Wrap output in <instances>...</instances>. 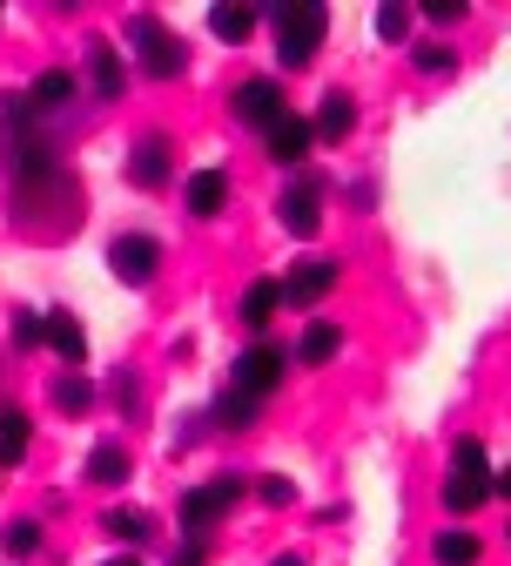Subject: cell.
<instances>
[{
  "label": "cell",
  "instance_id": "6da1fadb",
  "mask_svg": "<svg viewBox=\"0 0 511 566\" xmlns=\"http://www.w3.org/2000/svg\"><path fill=\"white\" fill-rule=\"evenodd\" d=\"M323 28H330V14L317 8V0H289V8H276V54H283V67H304L317 54Z\"/></svg>",
  "mask_w": 511,
  "mask_h": 566
},
{
  "label": "cell",
  "instance_id": "ac0fdd59",
  "mask_svg": "<svg viewBox=\"0 0 511 566\" xmlns=\"http://www.w3.org/2000/svg\"><path fill=\"white\" fill-rule=\"evenodd\" d=\"M276 304H283V283H276V276H263V283H249L243 317H249V324H269V317H276Z\"/></svg>",
  "mask_w": 511,
  "mask_h": 566
},
{
  "label": "cell",
  "instance_id": "277c9868",
  "mask_svg": "<svg viewBox=\"0 0 511 566\" xmlns=\"http://www.w3.org/2000/svg\"><path fill=\"white\" fill-rule=\"evenodd\" d=\"M236 500H243V479H209V485H195L189 500H182V520L189 526H209V520H223Z\"/></svg>",
  "mask_w": 511,
  "mask_h": 566
},
{
  "label": "cell",
  "instance_id": "e575fe53",
  "mask_svg": "<svg viewBox=\"0 0 511 566\" xmlns=\"http://www.w3.org/2000/svg\"><path fill=\"white\" fill-rule=\"evenodd\" d=\"M108 566H141V559H108Z\"/></svg>",
  "mask_w": 511,
  "mask_h": 566
},
{
  "label": "cell",
  "instance_id": "3957f363",
  "mask_svg": "<svg viewBox=\"0 0 511 566\" xmlns=\"http://www.w3.org/2000/svg\"><path fill=\"white\" fill-rule=\"evenodd\" d=\"M128 41L141 48V67H149L156 82H169V75H182V41L156 21V14H135L128 21Z\"/></svg>",
  "mask_w": 511,
  "mask_h": 566
},
{
  "label": "cell",
  "instance_id": "52a82bcc",
  "mask_svg": "<svg viewBox=\"0 0 511 566\" xmlns=\"http://www.w3.org/2000/svg\"><path fill=\"white\" fill-rule=\"evenodd\" d=\"M276 378H283V350L276 344H256V350H243V358H236V391L263 398Z\"/></svg>",
  "mask_w": 511,
  "mask_h": 566
},
{
  "label": "cell",
  "instance_id": "d6986e66",
  "mask_svg": "<svg viewBox=\"0 0 511 566\" xmlns=\"http://www.w3.org/2000/svg\"><path fill=\"white\" fill-rule=\"evenodd\" d=\"M21 452H28V418L0 411V465H21Z\"/></svg>",
  "mask_w": 511,
  "mask_h": 566
},
{
  "label": "cell",
  "instance_id": "e0dca14e",
  "mask_svg": "<svg viewBox=\"0 0 511 566\" xmlns=\"http://www.w3.org/2000/svg\"><path fill=\"white\" fill-rule=\"evenodd\" d=\"M88 479H95V485H121V479H128V452H121V446H95V452H88Z\"/></svg>",
  "mask_w": 511,
  "mask_h": 566
},
{
  "label": "cell",
  "instance_id": "d6a6232c",
  "mask_svg": "<svg viewBox=\"0 0 511 566\" xmlns=\"http://www.w3.org/2000/svg\"><path fill=\"white\" fill-rule=\"evenodd\" d=\"M491 485H498V492H504V500H511V465H504V472H498V479H491Z\"/></svg>",
  "mask_w": 511,
  "mask_h": 566
},
{
  "label": "cell",
  "instance_id": "1f68e13d",
  "mask_svg": "<svg viewBox=\"0 0 511 566\" xmlns=\"http://www.w3.org/2000/svg\"><path fill=\"white\" fill-rule=\"evenodd\" d=\"M169 566H202V546H195V539H189V546H182V553H175V559H169Z\"/></svg>",
  "mask_w": 511,
  "mask_h": 566
},
{
  "label": "cell",
  "instance_id": "44dd1931",
  "mask_svg": "<svg viewBox=\"0 0 511 566\" xmlns=\"http://www.w3.org/2000/svg\"><path fill=\"white\" fill-rule=\"evenodd\" d=\"M437 566H478V539L471 533H437Z\"/></svg>",
  "mask_w": 511,
  "mask_h": 566
},
{
  "label": "cell",
  "instance_id": "7402d4cb",
  "mask_svg": "<svg viewBox=\"0 0 511 566\" xmlns=\"http://www.w3.org/2000/svg\"><path fill=\"white\" fill-rule=\"evenodd\" d=\"M102 526L115 539H141V533H149V513H141V506H115V513H102Z\"/></svg>",
  "mask_w": 511,
  "mask_h": 566
},
{
  "label": "cell",
  "instance_id": "484cf974",
  "mask_svg": "<svg viewBox=\"0 0 511 566\" xmlns=\"http://www.w3.org/2000/svg\"><path fill=\"white\" fill-rule=\"evenodd\" d=\"M411 54H417L424 75H451V48H445V41H424V48H411Z\"/></svg>",
  "mask_w": 511,
  "mask_h": 566
},
{
  "label": "cell",
  "instance_id": "83f0119b",
  "mask_svg": "<svg viewBox=\"0 0 511 566\" xmlns=\"http://www.w3.org/2000/svg\"><path fill=\"white\" fill-rule=\"evenodd\" d=\"M34 546H41V526H34V520L8 526V553H14V559H21V553H34Z\"/></svg>",
  "mask_w": 511,
  "mask_h": 566
},
{
  "label": "cell",
  "instance_id": "8fae6325",
  "mask_svg": "<svg viewBox=\"0 0 511 566\" xmlns=\"http://www.w3.org/2000/svg\"><path fill=\"white\" fill-rule=\"evenodd\" d=\"M41 337H47V344L61 350V358H67V365H82V358H88V337H82V324H75V317H67V311H54V317H41Z\"/></svg>",
  "mask_w": 511,
  "mask_h": 566
},
{
  "label": "cell",
  "instance_id": "9a60e30c",
  "mask_svg": "<svg viewBox=\"0 0 511 566\" xmlns=\"http://www.w3.org/2000/svg\"><path fill=\"white\" fill-rule=\"evenodd\" d=\"M356 128V108H350V95H323V108H317V128L310 135H323V142H343Z\"/></svg>",
  "mask_w": 511,
  "mask_h": 566
},
{
  "label": "cell",
  "instance_id": "2e32d148",
  "mask_svg": "<svg viewBox=\"0 0 511 566\" xmlns=\"http://www.w3.org/2000/svg\"><path fill=\"white\" fill-rule=\"evenodd\" d=\"M337 344H343L337 324H310L304 344H297V358H304V365H330V358H337Z\"/></svg>",
  "mask_w": 511,
  "mask_h": 566
},
{
  "label": "cell",
  "instance_id": "4dcf8cb0",
  "mask_svg": "<svg viewBox=\"0 0 511 566\" xmlns=\"http://www.w3.org/2000/svg\"><path fill=\"white\" fill-rule=\"evenodd\" d=\"M430 21H465V0H424Z\"/></svg>",
  "mask_w": 511,
  "mask_h": 566
},
{
  "label": "cell",
  "instance_id": "9c48e42d",
  "mask_svg": "<svg viewBox=\"0 0 511 566\" xmlns=\"http://www.w3.org/2000/svg\"><path fill=\"white\" fill-rule=\"evenodd\" d=\"M276 217H283V230H289V237H317L323 202H317V189H289V196L276 202Z\"/></svg>",
  "mask_w": 511,
  "mask_h": 566
},
{
  "label": "cell",
  "instance_id": "5b68a950",
  "mask_svg": "<svg viewBox=\"0 0 511 566\" xmlns=\"http://www.w3.org/2000/svg\"><path fill=\"white\" fill-rule=\"evenodd\" d=\"M330 291H337V263H323V256H310L283 276V304H323Z\"/></svg>",
  "mask_w": 511,
  "mask_h": 566
},
{
  "label": "cell",
  "instance_id": "7c38bea8",
  "mask_svg": "<svg viewBox=\"0 0 511 566\" xmlns=\"http://www.w3.org/2000/svg\"><path fill=\"white\" fill-rule=\"evenodd\" d=\"M88 82H95V95H108V102H115L121 82H128V75H121V54H115L108 41H88Z\"/></svg>",
  "mask_w": 511,
  "mask_h": 566
},
{
  "label": "cell",
  "instance_id": "f546056e",
  "mask_svg": "<svg viewBox=\"0 0 511 566\" xmlns=\"http://www.w3.org/2000/svg\"><path fill=\"white\" fill-rule=\"evenodd\" d=\"M14 344H41V317L34 311H14Z\"/></svg>",
  "mask_w": 511,
  "mask_h": 566
},
{
  "label": "cell",
  "instance_id": "8992f818",
  "mask_svg": "<svg viewBox=\"0 0 511 566\" xmlns=\"http://www.w3.org/2000/svg\"><path fill=\"white\" fill-rule=\"evenodd\" d=\"M108 263H115L121 283H149L156 263H162V250H156V237H121V243L108 250Z\"/></svg>",
  "mask_w": 511,
  "mask_h": 566
},
{
  "label": "cell",
  "instance_id": "ffe728a7",
  "mask_svg": "<svg viewBox=\"0 0 511 566\" xmlns=\"http://www.w3.org/2000/svg\"><path fill=\"white\" fill-rule=\"evenodd\" d=\"M34 102H41V108H61V102H75V75H67V67H47V75L34 82Z\"/></svg>",
  "mask_w": 511,
  "mask_h": 566
},
{
  "label": "cell",
  "instance_id": "d4e9b609",
  "mask_svg": "<svg viewBox=\"0 0 511 566\" xmlns=\"http://www.w3.org/2000/svg\"><path fill=\"white\" fill-rule=\"evenodd\" d=\"M54 405H61V411H88V405H95L88 378H54Z\"/></svg>",
  "mask_w": 511,
  "mask_h": 566
},
{
  "label": "cell",
  "instance_id": "4316f807",
  "mask_svg": "<svg viewBox=\"0 0 511 566\" xmlns=\"http://www.w3.org/2000/svg\"><path fill=\"white\" fill-rule=\"evenodd\" d=\"M377 34L384 41H404L411 34V8H377Z\"/></svg>",
  "mask_w": 511,
  "mask_h": 566
},
{
  "label": "cell",
  "instance_id": "603a6c76",
  "mask_svg": "<svg viewBox=\"0 0 511 566\" xmlns=\"http://www.w3.org/2000/svg\"><path fill=\"white\" fill-rule=\"evenodd\" d=\"M209 28L223 34V41H243V34L256 28V14H249V8H215V14H209Z\"/></svg>",
  "mask_w": 511,
  "mask_h": 566
},
{
  "label": "cell",
  "instance_id": "30bf717a",
  "mask_svg": "<svg viewBox=\"0 0 511 566\" xmlns=\"http://www.w3.org/2000/svg\"><path fill=\"white\" fill-rule=\"evenodd\" d=\"M310 142H317V135H310V122L283 115V122L269 128V156H276V163H304V156H310Z\"/></svg>",
  "mask_w": 511,
  "mask_h": 566
},
{
  "label": "cell",
  "instance_id": "7a4b0ae2",
  "mask_svg": "<svg viewBox=\"0 0 511 566\" xmlns=\"http://www.w3.org/2000/svg\"><path fill=\"white\" fill-rule=\"evenodd\" d=\"M485 500H491V465H485V446L465 439V446H458V465H451V479H445V506H451V513H478Z\"/></svg>",
  "mask_w": 511,
  "mask_h": 566
},
{
  "label": "cell",
  "instance_id": "4fadbf2b",
  "mask_svg": "<svg viewBox=\"0 0 511 566\" xmlns=\"http://www.w3.org/2000/svg\"><path fill=\"white\" fill-rule=\"evenodd\" d=\"M223 202H230V176L223 169H195L189 176V209H195V217H215Z\"/></svg>",
  "mask_w": 511,
  "mask_h": 566
},
{
  "label": "cell",
  "instance_id": "ba28073f",
  "mask_svg": "<svg viewBox=\"0 0 511 566\" xmlns=\"http://www.w3.org/2000/svg\"><path fill=\"white\" fill-rule=\"evenodd\" d=\"M236 115L256 122V128H276V122H283V88H276V82H243V88H236Z\"/></svg>",
  "mask_w": 511,
  "mask_h": 566
},
{
  "label": "cell",
  "instance_id": "836d02e7",
  "mask_svg": "<svg viewBox=\"0 0 511 566\" xmlns=\"http://www.w3.org/2000/svg\"><path fill=\"white\" fill-rule=\"evenodd\" d=\"M276 566H304V559H297V553H283V559H276Z\"/></svg>",
  "mask_w": 511,
  "mask_h": 566
},
{
  "label": "cell",
  "instance_id": "f1b7e54d",
  "mask_svg": "<svg viewBox=\"0 0 511 566\" xmlns=\"http://www.w3.org/2000/svg\"><path fill=\"white\" fill-rule=\"evenodd\" d=\"M289 500H297V485H289L283 472H276V479H263V506H289Z\"/></svg>",
  "mask_w": 511,
  "mask_h": 566
},
{
  "label": "cell",
  "instance_id": "5bb4252c",
  "mask_svg": "<svg viewBox=\"0 0 511 566\" xmlns=\"http://www.w3.org/2000/svg\"><path fill=\"white\" fill-rule=\"evenodd\" d=\"M135 182H141V189H162V182H169V142H162V135H149V142L135 149Z\"/></svg>",
  "mask_w": 511,
  "mask_h": 566
},
{
  "label": "cell",
  "instance_id": "cb8c5ba5",
  "mask_svg": "<svg viewBox=\"0 0 511 566\" xmlns=\"http://www.w3.org/2000/svg\"><path fill=\"white\" fill-rule=\"evenodd\" d=\"M215 418H223V424H249V418H256V398H249V391H236V385H230V391H223V398H215Z\"/></svg>",
  "mask_w": 511,
  "mask_h": 566
}]
</instances>
